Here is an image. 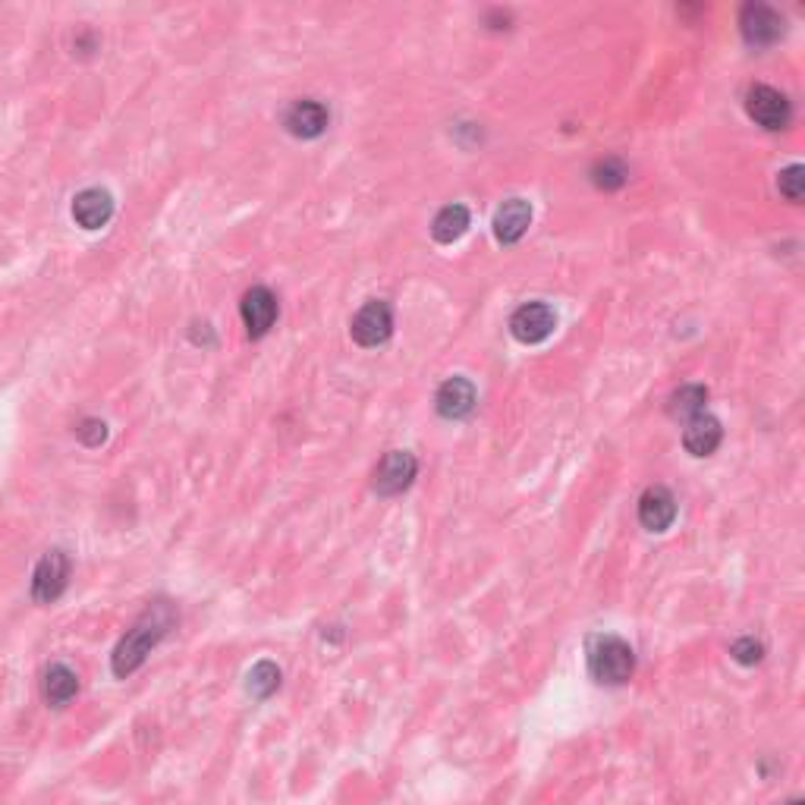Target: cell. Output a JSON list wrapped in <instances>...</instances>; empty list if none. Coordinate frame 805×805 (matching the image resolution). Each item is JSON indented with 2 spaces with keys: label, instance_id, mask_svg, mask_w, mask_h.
I'll return each instance as SVG.
<instances>
[{
  "label": "cell",
  "instance_id": "5b68a950",
  "mask_svg": "<svg viewBox=\"0 0 805 805\" xmlns=\"http://www.w3.org/2000/svg\"><path fill=\"white\" fill-rule=\"evenodd\" d=\"M349 334H352V340H356L359 347L371 349L388 344L393 334L391 305L381 303V300H371V303L362 305V308L356 312L352 325H349Z\"/></svg>",
  "mask_w": 805,
  "mask_h": 805
},
{
  "label": "cell",
  "instance_id": "8992f818",
  "mask_svg": "<svg viewBox=\"0 0 805 805\" xmlns=\"http://www.w3.org/2000/svg\"><path fill=\"white\" fill-rule=\"evenodd\" d=\"M742 39L752 47H771L784 39V17L768 3H746L740 13Z\"/></svg>",
  "mask_w": 805,
  "mask_h": 805
},
{
  "label": "cell",
  "instance_id": "7c38bea8",
  "mask_svg": "<svg viewBox=\"0 0 805 805\" xmlns=\"http://www.w3.org/2000/svg\"><path fill=\"white\" fill-rule=\"evenodd\" d=\"M676 520V501L674 494L664 485H654L642 494L639 501V523L649 532H667Z\"/></svg>",
  "mask_w": 805,
  "mask_h": 805
},
{
  "label": "cell",
  "instance_id": "d6986e66",
  "mask_svg": "<svg viewBox=\"0 0 805 805\" xmlns=\"http://www.w3.org/2000/svg\"><path fill=\"white\" fill-rule=\"evenodd\" d=\"M246 689H249V696L259 698V701L271 698L278 689H281V667H278L274 661H259V664L249 671Z\"/></svg>",
  "mask_w": 805,
  "mask_h": 805
},
{
  "label": "cell",
  "instance_id": "ffe728a7",
  "mask_svg": "<svg viewBox=\"0 0 805 805\" xmlns=\"http://www.w3.org/2000/svg\"><path fill=\"white\" fill-rule=\"evenodd\" d=\"M627 164L623 161H617V157H605V161H598L595 167H591V183L598 186V189H620L623 183H627Z\"/></svg>",
  "mask_w": 805,
  "mask_h": 805
},
{
  "label": "cell",
  "instance_id": "9a60e30c",
  "mask_svg": "<svg viewBox=\"0 0 805 805\" xmlns=\"http://www.w3.org/2000/svg\"><path fill=\"white\" fill-rule=\"evenodd\" d=\"M720 437H724V428L715 415L701 413L696 418H689L686 432H683V447L693 454V457H711L715 450L720 447Z\"/></svg>",
  "mask_w": 805,
  "mask_h": 805
},
{
  "label": "cell",
  "instance_id": "ba28073f",
  "mask_svg": "<svg viewBox=\"0 0 805 805\" xmlns=\"http://www.w3.org/2000/svg\"><path fill=\"white\" fill-rule=\"evenodd\" d=\"M554 327H557V315L547 303L520 305L510 318V330L520 344H542L554 334Z\"/></svg>",
  "mask_w": 805,
  "mask_h": 805
},
{
  "label": "cell",
  "instance_id": "7402d4cb",
  "mask_svg": "<svg viewBox=\"0 0 805 805\" xmlns=\"http://www.w3.org/2000/svg\"><path fill=\"white\" fill-rule=\"evenodd\" d=\"M730 654H733V661H740L746 667H752V664H759L764 657V645L759 639L746 635V639H737V642L730 645Z\"/></svg>",
  "mask_w": 805,
  "mask_h": 805
},
{
  "label": "cell",
  "instance_id": "7a4b0ae2",
  "mask_svg": "<svg viewBox=\"0 0 805 805\" xmlns=\"http://www.w3.org/2000/svg\"><path fill=\"white\" fill-rule=\"evenodd\" d=\"M588 671L601 686H623L635 671V652L620 635H595L588 642Z\"/></svg>",
  "mask_w": 805,
  "mask_h": 805
},
{
  "label": "cell",
  "instance_id": "4fadbf2b",
  "mask_svg": "<svg viewBox=\"0 0 805 805\" xmlns=\"http://www.w3.org/2000/svg\"><path fill=\"white\" fill-rule=\"evenodd\" d=\"M110 218H113V196L108 189L95 186V189H83L73 198V220L83 230H101Z\"/></svg>",
  "mask_w": 805,
  "mask_h": 805
},
{
  "label": "cell",
  "instance_id": "5bb4252c",
  "mask_svg": "<svg viewBox=\"0 0 805 805\" xmlns=\"http://www.w3.org/2000/svg\"><path fill=\"white\" fill-rule=\"evenodd\" d=\"M532 224V205L525 198H507L494 215V237L501 242H520Z\"/></svg>",
  "mask_w": 805,
  "mask_h": 805
},
{
  "label": "cell",
  "instance_id": "2e32d148",
  "mask_svg": "<svg viewBox=\"0 0 805 805\" xmlns=\"http://www.w3.org/2000/svg\"><path fill=\"white\" fill-rule=\"evenodd\" d=\"M42 693L44 701H47L51 708H66V705L76 698V693H79V676L73 674L66 664H51L47 674H44Z\"/></svg>",
  "mask_w": 805,
  "mask_h": 805
},
{
  "label": "cell",
  "instance_id": "44dd1931",
  "mask_svg": "<svg viewBox=\"0 0 805 805\" xmlns=\"http://www.w3.org/2000/svg\"><path fill=\"white\" fill-rule=\"evenodd\" d=\"M777 189L784 193L793 205H799L805 196V171L803 164H790L786 171L777 174Z\"/></svg>",
  "mask_w": 805,
  "mask_h": 805
},
{
  "label": "cell",
  "instance_id": "6da1fadb",
  "mask_svg": "<svg viewBox=\"0 0 805 805\" xmlns=\"http://www.w3.org/2000/svg\"><path fill=\"white\" fill-rule=\"evenodd\" d=\"M171 627H174V610L167 605H154V608L145 610V617L120 639V645L110 654L113 676L127 679L130 674H135L145 664V657L152 654L154 645L171 632Z\"/></svg>",
  "mask_w": 805,
  "mask_h": 805
},
{
  "label": "cell",
  "instance_id": "3957f363",
  "mask_svg": "<svg viewBox=\"0 0 805 805\" xmlns=\"http://www.w3.org/2000/svg\"><path fill=\"white\" fill-rule=\"evenodd\" d=\"M69 569H73V564H69L66 551H57V547L47 551L32 573V601L35 605H54L69 586Z\"/></svg>",
  "mask_w": 805,
  "mask_h": 805
},
{
  "label": "cell",
  "instance_id": "e0dca14e",
  "mask_svg": "<svg viewBox=\"0 0 805 805\" xmlns=\"http://www.w3.org/2000/svg\"><path fill=\"white\" fill-rule=\"evenodd\" d=\"M466 230H469V211L463 205H447L432 220V237L437 242H444V246L457 242Z\"/></svg>",
  "mask_w": 805,
  "mask_h": 805
},
{
  "label": "cell",
  "instance_id": "cb8c5ba5",
  "mask_svg": "<svg viewBox=\"0 0 805 805\" xmlns=\"http://www.w3.org/2000/svg\"><path fill=\"white\" fill-rule=\"evenodd\" d=\"M786 805H803V799H790V803H786Z\"/></svg>",
  "mask_w": 805,
  "mask_h": 805
},
{
  "label": "cell",
  "instance_id": "8fae6325",
  "mask_svg": "<svg viewBox=\"0 0 805 805\" xmlns=\"http://www.w3.org/2000/svg\"><path fill=\"white\" fill-rule=\"evenodd\" d=\"M327 123H330L327 108L322 101H312V98L296 101L293 108L283 113V127L296 139H318L327 130Z\"/></svg>",
  "mask_w": 805,
  "mask_h": 805
},
{
  "label": "cell",
  "instance_id": "277c9868",
  "mask_svg": "<svg viewBox=\"0 0 805 805\" xmlns=\"http://www.w3.org/2000/svg\"><path fill=\"white\" fill-rule=\"evenodd\" d=\"M746 113L762 127V130H786L790 127V117H793V108L786 101L784 91L771 86H752L749 95H746Z\"/></svg>",
  "mask_w": 805,
  "mask_h": 805
},
{
  "label": "cell",
  "instance_id": "9c48e42d",
  "mask_svg": "<svg viewBox=\"0 0 805 805\" xmlns=\"http://www.w3.org/2000/svg\"><path fill=\"white\" fill-rule=\"evenodd\" d=\"M242 325L252 340H262L264 334L278 322V296L268 286H252L240 303Z\"/></svg>",
  "mask_w": 805,
  "mask_h": 805
},
{
  "label": "cell",
  "instance_id": "ac0fdd59",
  "mask_svg": "<svg viewBox=\"0 0 805 805\" xmlns=\"http://www.w3.org/2000/svg\"><path fill=\"white\" fill-rule=\"evenodd\" d=\"M705 403H708V388L701 384H686L679 391L671 393L667 400V413L674 418H696V415L705 413Z\"/></svg>",
  "mask_w": 805,
  "mask_h": 805
},
{
  "label": "cell",
  "instance_id": "30bf717a",
  "mask_svg": "<svg viewBox=\"0 0 805 805\" xmlns=\"http://www.w3.org/2000/svg\"><path fill=\"white\" fill-rule=\"evenodd\" d=\"M476 403H479V396H476V384H472L469 378H447V381L437 388L435 396L437 413L444 415V418H450V422L472 415Z\"/></svg>",
  "mask_w": 805,
  "mask_h": 805
},
{
  "label": "cell",
  "instance_id": "52a82bcc",
  "mask_svg": "<svg viewBox=\"0 0 805 805\" xmlns=\"http://www.w3.org/2000/svg\"><path fill=\"white\" fill-rule=\"evenodd\" d=\"M415 472H418V463H415L413 454H406V450H391L388 457L378 463V469H374V491H378L381 498L403 494V491L415 481Z\"/></svg>",
  "mask_w": 805,
  "mask_h": 805
},
{
  "label": "cell",
  "instance_id": "603a6c76",
  "mask_svg": "<svg viewBox=\"0 0 805 805\" xmlns=\"http://www.w3.org/2000/svg\"><path fill=\"white\" fill-rule=\"evenodd\" d=\"M76 437L86 444V447H101L108 440V425L101 418H83L76 425Z\"/></svg>",
  "mask_w": 805,
  "mask_h": 805
}]
</instances>
